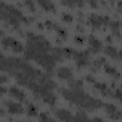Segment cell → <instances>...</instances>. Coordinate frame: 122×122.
Masks as SVG:
<instances>
[{
  "mask_svg": "<svg viewBox=\"0 0 122 122\" xmlns=\"http://www.w3.org/2000/svg\"><path fill=\"white\" fill-rule=\"evenodd\" d=\"M50 50H51V45L43 36L29 33L26 56L34 60L48 71H51L55 65V59L49 52Z\"/></svg>",
  "mask_w": 122,
  "mask_h": 122,
  "instance_id": "6da1fadb",
  "label": "cell"
},
{
  "mask_svg": "<svg viewBox=\"0 0 122 122\" xmlns=\"http://www.w3.org/2000/svg\"><path fill=\"white\" fill-rule=\"evenodd\" d=\"M62 95L65 97L66 100L88 111H93L103 106V103L100 100L92 98L88 93L83 92L80 88L62 90Z\"/></svg>",
  "mask_w": 122,
  "mask_h": 122,
  "instance_id": "7a4b0ae2",
  "label": "cell"
},
{
  "mask_svg": "<svg viewBox=\"0 0 122 122\" xmlns=\"http://www.w3.org/2000/svg\"><path fill=\"white\" fill-rule=\"evenodd\" d=\"M89 56H90V51H76L71 50V57H73L75 59V64L79 69L86 67L89 64Z\"/></svg>",
  "mask_w": 122,
  "mask_h": 122,
  "instance_id": "3957f363",
  "label": "cell"
},
{
  "mask_svg": "<svg viewBox=\"0 0 122 122\" xmlns=\"http://www.w3.org/2000/svg\"><path fill=\"white\" fill-rule=\"evenodd\" d=\"M2 45H3V48L5 49V50H8V49H10L13 52H15V53H21V52H23V51H24V48H23V45L19 42V41H17V40H15L13 37H5V38H3V40H2Z\"/></svg>",
  "mask_w": 122,
  "mask_h": 122,
  "instance_id": "277c9868",
  "label": "cell"
},
{
  "mask_svg": "<svg viewBox=\"0 0 122 122\" xmlns=\"http://www.w3.org/2000/svg\"><path fill=\"white\" fill-rule=\"evenodd\" d=\"M109 21L110 20L107 16H99L97 14H91L88 19V22L90 23V25L96 29H99L103 25L110 24Z\"/></svg>",
  "mask_w": 122,
  "mask_h": 122,
  "instance_id": "5b68a950",
  "label": "cell"
},
{
  "mask_svg": "<svg viewBox=\"0 0 122 122\" xmlns=\"http://www.w3.org/2000/svg\"><path fill=\"white\" fill-rule=\"evenodd\" d=\"M1 8L5 9L8 12H10V14H12V15H13V16H15L16 18H18L21 22H23V23H25V24H28V23H29L28 18H27V17H25V16L23 15V13H22L19 10H17L16 8H14V7L10 6V5L5 4L4 2H2V4H1Z\"/></svg>",
  "mask_w": 122,
  "mask_h": 122,
  "instance_id": "8992f818",
  "label": "cell"
},
{
  "mask_svg": "<svg viewBox=\"0 0 122 122\" xmlns=\"http://www.w3.org/2000/svg\"><path fill=\"white\" fill-rule=\"evenodd\" d=\"M5 105L7 107L8 112L11 114H21V113L24 112L23 106L20 103L9 100V101H5Z\"/></svg>",
  "mask_w": 122,
  "mask_h": 122,
  "instance_id": "52a82bcc",
  "label": "cell"
},
{
  "mask_svg": "<svg viewBox=\"0 0 122 122\" xmlns=\"http://www.w3.org/2000/svg\"><path fill=\"white\" fill-rule=\"evenodd\" d=\"M9 93L11 97L17 99L20 102H26V94L23 92V91L19 90L16 87H10L9 89Z\"/></svg>",
  "mask_w": 122,
  "mask_h": 122,
  "instance_id": "ba28073f",
  "label": "cell"
},
{
  "mask_svg": "<svg viewBox=\"0 0 122 122\" xmlns=\"http://www.w3.org/2000/svg\"><path fill=\"white\" fill-rule=\"evenodd\" d=\"M46 25H47V27H48L49 29L55 30L59 38H62L63 40L66 39V37H67V31H66L63 28H61V27H59L58 25H56L55 23H52V22H50V21H47V22H46Z\"/></svg>",
  "mask_w": 122,
  "mask_h": 122,
  "instance_id": "9c48e42d",
  "label": "cell"
},
{
  "mask_svg": "<svg viewBox=\"0 0 122 122\" xmlns=\"http://www.w3.org/2000/svg\"><path fill=\"white\" fill-rule=\"evenodd\" d=\"M89 44H90V50L89 51L92 53H96V52L100 51V50L102 48L101 42L92 35H91L89 37Z\"/></svg>",
  "mask_w": 122,
  "mask_h": 122,
  "instance_id": "30bf717a",
  "label": "cell"
},
{
  "mask_svg": "<svg viewBox=\"0 0 122 122\" xmlns=\"http://www.w3.org/2000/svg\"><path fill=\"white\" fill-rule=\"evenodd\" d=\"M105 52L107 55H109L111 58L115 60H122V51H118L116 48H113L112 46H108L105 49Z\"/></svg>",
  "mask_w": 122,
  "mask_h": 122,
  "instance_id": "8fae6325",
  "label": "cell"
},
{
  "mask_svg": "<svg viewBox=\"0 0 122 122\" xmlns=\"http://www.w3.org/2000/svg\"><path fill=\"white\" fill-rule=\"evenodd\" d=\"M55 115L58 117L60 120H75V116H73L69 111L64 110V109H58L55 111Z\"/></svg>",
  "mask_w": 122,
  "mask_h": 122,
  "instance_id": "7c38bea8",
  "label": "cell"
},
{
  "mask_svg": "<svg viewBox=\"0 0 122 122\" xmlns=\"http://www.w3.org/2000/svg\"><path fill=\"white\" fill-rule=\"evenodd\" d=\"M103 106L106 109V112L109 113V115L111 116V118L112 119H119L120 117H122V113H120L117 109L112 105V104H103Z\"/></svg>",
  "mask_w": 122,
  "mask_h": 122,
  "instance_id": "4fadbf2b",
  "label": "cell"
},
{
  "mask_svg": "<svg viewBox=\"0 0 122 122\" xmlns=\"http://www.w3.org/2000/svg\"><path fill=\"white\" fill-rule=\"evenodd\" d=\"M57 75L59 78L64 80H71L72 79V71L70 68L62 67L57 70Z\"/></svg>",
  "mask_w": 122,
  "mask_h": 122,
  "instance_id": "5bb4252c",
  "label": "cell"
},
{
  "mask_svg": "<svg viewBox=\"0 0 122 122\" xmlns=\"http://www.w3.org/2000/svg\"><path fill=\"white\" fill-rule=\"evenodd\" d=\"M36 2L44 10L55 12V6L51 0H36Z\"/></svg>",
  "mask_w": 122,
  "mask_h": 122,
  "instance_id": "9a60e30c",
  "label": "cell"
},
{
  "mask_svg": "<svg viewBox=\"0 0 122 122\" xmlns=\"http://www.w3.org/2000/svg\"><path fill=\"white\" fill-rule=\"evenodd\" d=\"M61 4L69 8H82L85 4L84 0H62Z\"/></svg>",
  "mask_w": 122,
  "mask_h": 122,
  "instance_id": "2e32d148",
  "label": "cell"
},
{
  "mask_svg": "<svg viewBox=\"0 0 122 122\" xmlns=\"http://www.w3.org/2000/svg\"><path fill=\"white\" fill-rule=\"evenodd\" d=\"M104 69H105V72L108 73V74H110L111 76L115 77V78H119L120 77V73L113 67H112V66H110V65H108V64L105 63L104 64Z\"/></svg>",
  "mask_w": 122,
  "mask_h": 122,
  "instance_id": "e0dca14e",
  "label": "cell"
},
{
  "mask_svg": "<svg viewBox=\"0 0 122 122\" xmlns=\"http://www.w3.org/2000/svg\"><path fill=\"white\" fill-rule=\"evenodd\" d=\"M26 104H27V109H28V114L30 116H35L37 114V109L35 106H33L32 103L29 102L26 100Z\"/></svg>",
  "mask_w": 122,
  "mask_h": 122,
  "instance_id": "ac0fdd59",
  "label": "cell"
},
{
  "mask_svg": "<svg viewBox=\"0 0 122 122\" xmlns=\"http://www.w3.org/2000/svg\"><path fill=\"white\" fill-rule=\"evenodd\" d=\"M109 25H110V27H111L113 34L115 36L119 37L120 36V32H119V26H120V24L118 22H110Z\"/></svg>",
  "mask_w": 122,
  "mask_h": 122,
  "instance_id": "d6986e66",
  "label": "cell"
},
{
  "mask_svg": "<svg viewBox=\"0 0 122 122\" xmlns=\"http://www.w3.org/2000/svg\"><path fill=\"white\" fill-rule=\"evenodd\" d=\"M104 64H105V59H104V58H102V57H100V58H98V59L94 60V61H93V63H92L93 67H94V68H96V69H99L101 66H104Z\"/></svg>",
  "mask_w": 122,
  "mask_h": 122,
  "instance_id": "ffe728a7",
  "label": "cell"
},
{
  "mask_svg": "<svg viewBox=\"0 0 122 122\" xmlns=\"http://www.w3.org/2000/svg\"><path fill=\"white\" fill-rule=\"evenodd\" d=\"M25 5L27 6V8L30 11H35V5H34L33 0H26L25 1Z\"/></svg>",
  "mask_w": 122,
  "mask_h": 122,
  "instance_id": "44dd1931",
  "label": "cell"
},
{
  "mask_svg": "<svg viewBox=\"0 0 122 122\" xmlns=\"http://www.w3.org/2000/svg\"><path fill=\"white\" fill-rule=\"evenodd\" d=\"M112 97L118 99V100L122 103V90H120V89L115 90V91L113 92V95H112Z\"/></svg>",
  "mask_w": 122,
  "mask_h": 122,
  "instance_id": "7402d4cb",
  "label": "cell"
},
{
  "mask_svg": "<svg viewBox=\"0 0 122 122\" xmlns=\"http://www.w3.org/2000/svg\"><path fill=\"white\" fill-rule=\"evenodd\" d=\"M62 20H63V21H65V22H67V23H71V22H72V16H71V14L66 13V14H64V15H63Z\"/></svg>",
  "mask_w": 122,
  "mask_h": 122,
  "instance_id": "603a6c76",
  "label": "cell"
},
{
  "mask_svg": "<svg viewBox=\"0 0 122 122\" xmlns=\"http://www.w3.org/2000/svg\"><path fill=\"white\" fill-rule=\"evenodd\" d=\"M40 119L43 121H53V118L48 116L46 113H41L40 114Z\"/></svg>",
  "mask_w": 122,
  "mask_h": 122,
  "instance_id": "cb8c5ba5",
  "label": "cell"
},
{
  "mask_svg": "<svg viewBox=\"0 0 122 122\" xmlns=\"http://www.w3.org/2000/svg\"><path fill=\"white\" fill-rule=\"evenodd\" d=\"M74 42L77 43V44H83L84 43V37H81V36H75L74 37Z\"/></svg>",
  "mask_w": 122,
  "mask_h": 122,
  "instance_id": "d4e9b609",
  "label": "cell"
},
{
  "mask_svg": "<svg viewBox=\"0 0 122 122\" xmlns=\"http://www.w3.org/2000/svg\"><path fill=\"white\" fill-rule=\"evenodd\" d=\"M89 1V3H90V5L92 6V8H96L97 7V1L98 0H88Z\"/></svg>",
  "mask_w": 122,
  "mask_h": 122,
  "instance_id": "484cf974",
  "label": "cell"
},
{
  "mask_svg": "<svg viewBox=\"0 0 122 122\" xmlns=\"http://www.w3.org/2000/svg\"><path fill=\"white\" fill-rule=\"evenodd\" d=\"M6 91H8V89H5V88L2 86V87H1V93H2V94H3V93H5V92H6Z\"/></svg>",
  "mask_w": 122,
  "mask_h": 122,
  "instance_id": "4316f807",
  "label": "cell"
},
{
  "mask_svg": "<svg viewBox=\"0 0 122 122\" xmlns=\"http://www.w3.org/2000/svg\"><path fill=\"white\" fill-rule=\"evenodd\" d=\"M121 26H122V23H121Z\"/></svg>",
  "mask_w": 122,
  "mask_h": 122,
  "instance_id": "83f0119b",
  "label": "cell"
}]
</instances>
